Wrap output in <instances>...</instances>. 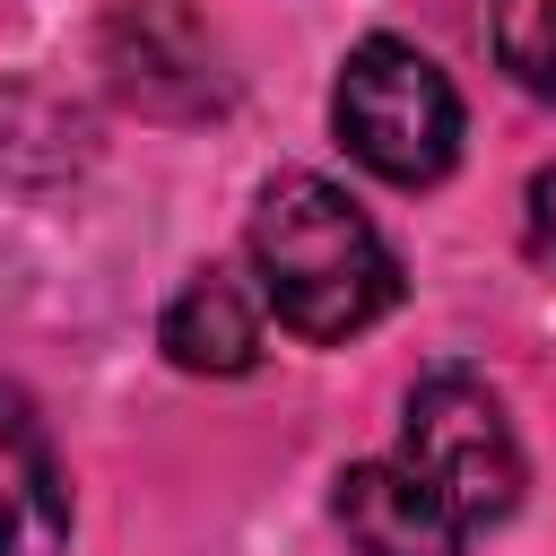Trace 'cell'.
Wrapping results in <instances>:
<instances>
[{
	"label": "cell",
	"instance_id": "cell-3",
	"mask_svg": "<svg viewBox=\"0 0 556 556\" xmlns=\"http://www.w3.org/2000/svg\"><path fill=\"white\" fill-rule=\"evenodd\" d=\"M400 460L460 513V530H495L521 504V434L504 400L469 365H434L400 408Z\"/></svg>",
	"mask_w": 556,
	"mask_h": 556
},
{
	"label": "cell",
	"instance_id": "cell-7",
	"mask_svg": "<svg viewBox=\"0 0 556 556\" xmlns=\"http://www.w3.org/2000/svg\"><path fill=\"white\" fill-rule=\"evenodd\" d=\"M156 339H165V356L182 374H243L261 356V313H252V295L226 269H208V278H191L165 304V330Z\"/></svg>",
	"mask_w": 556,
	"mask_h": 556
},
{
	"label": "cell",
	"instance_id": "cell-5",
	"mask_svg": "<svg viewBox=\"0 0 556 556\" xmlns=\"http://www.w3.org/2000/svg\"><path fill=\"white\" fill-rule=\"evenodd\" d=\"M339 530L356 539V556H460L469 547L460 513L408 460H356L339 478Z\"/></svg>",
	"mask_w": 556,
	"mask_h": 556
},
{
	"label": "cell",
	"instance_id": "cell-1",
	"mask_svg": "<svg viewBox=\"0 0 556 556\" xmlns=\"http://www.w3.org/2000/svg\"><path fill=\"white\" fill-rule=\"evenodd\" d=\"M252 269L261 304L295 339H356L400 304V261L374 217L321 174H269L252 208Z\"/></svg>",
	"mask_w": 556,
	"mask_h": 556
},
{
	"label": "cell",
	"instance_id": "cell-2",
	"mask_svg": "<svg viewBox=\"0 0 556 556\" xmlns=\"http://www.w3.org/2000/svg\"><path fill=\"white\" fill-rule=\"evenodd\" d=\"M330 122H339L356 165H374L382 182H408V191L434 182L460 156V96H452V78L417 43H400V35H374V43L348 52Z\"/></svg>",
	"mask_w": 556,
	"mask_h": 556
},
{
	"label": "cell",
	"instance_id": "cell-6",
	"mask_svg": "<svg viewBox=\"0 0 556 556\" xmlns=\"http://www.w3.org/2000/svg\"><path fill=\"white\" fill-rule=\"evenodd\" d=\"M70 547V486L52 443L17 391H0V556H61Z\"/></svg>",
	"mask_w": 556,
	"mask_h": 556
},
{
	"label": "cell",
	"instance_id": "cell-8",
	"mask_svg": "<svg viewBox=\"0 0 556 556\" xmlns=\"http://www.w3.org/2000/svg\"><path fill=\"white\" fill-rule=\"evenodd\" d=\"M87 156V122L35 87H0V182H61Z\"/></svg>",
	"mask_w": 556,
	"mask_h": 556
},
{
	"label": "cell",
	"instance_id": "cell-4",
	"mask_svg": "<svg viewBox=\"0 0 556 556\" xmlns=\"http://www.w3.org/2000/svg\"><path fill=\"white\" fill-rule=\"evenodd\" d=\"M104 78L139 104V113H217L226 104V70H217V43L200 17L165 9V0H139V9H113L104 17V43H96Z\"/></svg>",
	"mask_w": 556,
	"mask_h": 556
},
{
	"label": "cell",
	"instance_id": "cell-9",
	"mask_svg": "<svg viewBox=\"0 0 556 556\" xmlns=\"http://www.w3.org/2000/svg\"><path fill=\"white\" fill-rule=\"evenodd\" d=\"M495 61L513 70V87L556 104V0H495Z\"/></svg>",
	"mask_w": 556,
	"mask_h": 556
},
{
	"label": "cell",
	"instance_id": "cell-10",
	"mask_svg": "<svg viewBox=\"0 0 556 556\" xmlns=\"http://www.w3.org/2000/svg\"><path fill=\"white\" fill-rule=\"evenodd\" d=\"M521 252L556 278V165L530 174V200H521Z\"/></svg>",
	"mask_w": 556,
	"mask_h": 556
}]
</instances>
